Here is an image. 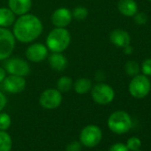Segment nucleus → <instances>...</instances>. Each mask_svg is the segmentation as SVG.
<instances>
[{
  "mask_svg": "<svg viewBox=\"0 0 151 151\" xmlns=\"http://www.w3.org/2000/svg\"><path fill=\"white\" fill-rule=\"evenodd\" d=\"M42 29L43 25L37 16L23 14L16 21L14 27V34L19 41L29 43L40 36Z\"/></svg>",
  "mask_w": 151,
  "mask_h": 151,
  "instance_id": "1",
  "label": "nucleus"
},
{
  "mask_svg": "<svg viewBox=\"0 0 151 151\" xmlns=\"http://www.w3.org/2000/svg\"><path fill=\"white\" fill-rule=\"evenodd\" d=\"M70 43V34L63 28H57L52 29L46 39L48 48L52 52H63Z\"/></svg>",
  "mask_w": 151,
  "mask_h": 151,
  "instance_id": "2",
  "label": "nucleus"
},
{
  "mask_svg": "<svg viewBox=\"0 0 151 151\" xmlns=\"http://www.w3.org/2000/svg\"><path fill=\"white\" fill-rule=\"evenodd\" d=\"M108 126L116 134H124L130 131L132 121L130 115L123 110L113 112L108 119Z\"/></svg>",
  "mask_w": 151,
  "mask_h": 151,
  "instance_id": "3",
  "label": "nucleus"
},
{
  "mask_svg": "<svg viewBox=\"0 0 151 151\" xmlns=\"http://www.w3.org/2000/svg\"><path fill=\"white\" fill-rule=\"evenodd\" d=\"M128 90L130 94L135 99H143L148 95L151 90V82L148 77L143 74H138L129 83Z\"/></svg>",
  "mask_w": 151,
  "mask_h": 151,
  "instance_id": "4",
  "label": "nucleus"
},
{
  "mask_svg": "<svg viewBox=\"0 0 151 151\" xmlns=\"http://www.w3.org/2000/svg\"><path fill=\"white\" fill-rule=\"evenodd\" d=\"M80 143L86 147H94L102 139V132L95 124H89L84 127L79 135Z\"/></svg>",
  "mask_w": 151,
  "mask_h": 151,
  "instance_id": "5",
  "label": "nucleus"
},
{
  "mask_svg": "<svg viewBox=\"0 0 151 151\" xmlns=\"http://www.w3.org/2000/svg\"><path fill=\"white\" fill-rule=\"evenodd\" d=\"M92 97L96 103L101 105H107L114 100L115 92L110 86L100 83L93 86L92 90Z\"/></svg>",
  "mask_w": 151,
  "mask_h": 151,
  "instance_id": "6",
  "label": "nucleus"
},
{
  "mask_svg": "<svg viewBox=\"0 0 151 151\" xmlns=\"http://www.w3.org/2000/svg\"><path fill=\"white\" fill-rule=\"evenodd\" d=\"M15 46L14 36L11 31L0 28V60L8 58Z\"/></svg>",
  "mask_w": 151,
  "mask_h": 151,
  "instance_id": "7",
  "label": "nucleus"
},
{
  "mask_svg": "<svg viewBox=\"0 0 151 151\" xmlns=\"http://www.w3.org/2000/svg\"><path fill=\"white\" fill-rule=\"evenodd\" d=\"M62 101V96L60 91L56 89H48L45 91L40 98V105L46 109H54L58 108Z\"/></svg>",
  "mask_w": 151,
  "mask_h": 151,
  "instance_id": "8",
  "label": "nucleus"
},
{
  "mask_svg": "<svg viewBox=\"0 0 151 151\" xmlns=\"http://www.w3.org/2000/svg\"><path fill=\"white\" fill-rule=\"evenodd\" d=\"M6 69L11 75L24 77L29 73V66L27 61L20 58H12L6 62Z\"/></svg>",
  "mask_w": 151,
  "mask_h": 151,
  "instance_id": "9",
  "label": "nucleus"
},
{
  "mask_svg": "<svg viewBox=\"0 0 151 151\" xmlns=\"http://www.w3.org/2000/svg\"><path fill=\"white\" fill-rule=\"evenodd\" d=\"M25 79L20 76L11 75L4 79V88L10 93H19L25 88Z\"/></svg>",
  "mask_w": 151,
  "mask_h": 151,
  "instance_id": "10",
  "label": "nucleus"
},
{
  "mask_svg": "<svg viewBox=\"0 0 151 151\" xmlns=\"http://www.w3.org/2000/svg\"><path fill=\"white\" fill-rule=\"evenodd\" d=\"M47 54L48 52L46 47L40 43L31 45L26 51L27 58L33 62H38L45 60L47 57Z\"/></svg>",
  "mask_w": 151,
  "mask_h": 151,
  "instance_id": "11",
  "label": "nucleus"
},
{
  "mask_svg": "<svg viewBox=\"0 0 151 151\" xmlns=\"http://www.w3.org/2000/svg\"><path fill=\"white\" fill-rule=\"evenodd\" d=\"M72 20V14L67 8H59L52 15V22L57 28L68 26Z\"/></svg>",
  "mask_w": 151,
  "mask_h": 151,
  "instance_id": "12",
  "label": "nucleus"
},
{
  "mask_svg": "<svg viewBox=\"0 0 151 151\" xmlns=\"http://www.w3.org/2000/svg\"><path fill=\"white\" fill-rule=\"evenodd\" d=\"M110 41L117 47L124 48V46L131 44V37L129 33L124 29H114L109 36Z\"/></svg>",
  "mask_w": 151,
  "mask_h": 151,
  "instance_id": "13",
  "label": "nucleus"
},
{
  "mask_svg": "<svg viewBox=\"0 0 151 151\" xmlns=\"http://www.w3.org/2000/svg\"><path fill=\"white\" fill-rule=\"evenodd\" d=\"M118 11L126 17H133L138 12V4L135 0H119Z\"/></svg>",
  "mask_w": 151,
  "mask_h": 151,
  "instance_id": "14",
  "label": "nucleus"
},
{
  "mask_svg": "<svg viewBox=\"0 0 151 151\" xmlns=\"http://www.w3.org/2000/svg\"><path fill=\"white\" fill-rule=\"evenodd\" d=\"M9 7L19 15L26 14L31 8V0H9Z\"/></svg>",
  "mask_w": 151,
  "mask_h": 151,
  "instance_id": "15",
  "label": "nucleus"
},
{
  "mask_svg": "<svg viewBox=\"0 0 151 151\" xmlns=\"http://www.w3.org/2000/svg\"><path fill=\"white\" fill-rule=\"evenodd\" d=\"M49 63L53 69L61 71L67 67L68 60L60 52H53L49 56Z\"/></svg>",
  "mask_w": 151,
  "mask_h": 151,
  "instance_id": "16",
  "label": "nucleus"
},
{
  "mask_svg": "<svg viewBox=\"0 0 151 151\" xmlns=\"http://www.w3.org/2000/svg\"><path fill=\"white\" fill-rule=\"evenodd\" d=\"M15 20L14 13L11 9L0 8V26L8 27L11 26Z\"/></svg>",
  "mask_w": 151,
  "mask_h": 151,
  "instance_id": "17",
  "label": "nucleus"
},
{
  "mask_svg": "<svg viewBox=\"0 0 151 151\" xmlns=\"http://www.w3.org/2000/svg\"><path fill=\"white\" fill-rule=\"evenodd\" d=\"M74 88H75V91L78 93L85 94L87 92H89L90 89L92 88V82L90 79L86 78H79L77 80V82L75 83Z\"/></svg>",
  "mask_w": 151,
  "mask_h": 151,
  "instance_id": "18",
  "label": "nucleus"
},
{
  "mask_svg": "<svg viewBox=\"0 0 151 151\" xmlns=\"http://www.w3.org/2000/svg\"><path fill=\"white\" fill-rule=\"evenodd\" d=\"M13 140L8 132L0 131V151H11Z\"/></svg>",
  "mask_w": 151,
  "mask_h": 151,
  "instance_id": "19",
  "label": "nucleus"
},
{
  "mask_svg": "<svg viewBox=\"0 0 151 151\" xmlns=\"http://www.w3.org/2000/svg\"><path fill=\"white\" fill-rule=\"evenodd\" d=\"M124 70H125V73L128 76H130V77L132 78V77H135V76H137L138 74H139L140 66L135 60H128L125 63Z\"/></svg>",
  "mask_w": 151,
  "mask_h": 151,
  "instance_id": "20",
  "label": "nucleus"
},
{
  "mask_svg": "<svg viewBox=\"0 0 151 151\" xmlns=\"http://www.w3.org/2000/svg\"><path fill=\"white\" fill-rule=\"evenodd\" d=\"M72 86V79L69 77H62L57 82L58 90L60 92H68Z\"/></svg>",
  "mask_w": 151,
  "mask_h": 151,
  "instance_id": "21",
  "label": "nucleus"
},
{
  "mask_svg": "<svg viewBox=\"0 0 151 151\" xmlns=\"http://www.w3.org/2000/svg\"><path fill=\"white\" fill-rule=\"evenodd\" d=\"M12 124L11 117L6 113L0 112V131H6L10 128Z\"/></svg>",
  "mask_w": 151,
  "mask_h": 151,
  "instance_id": "22",
  "label": "nucleus"
},
{
  "mask_svg": "<svg viewBox=\"0 0 151 151\" xmlns=\"http://www.w3.org/2000/svg\"><path fill=\"white\" fill-rule=\"evenodd\" d=\"M141 146V140L138 137H131L128 139L126 142V147H128L129 151H135L139 149Z\"/></svg>",
  "mask_w": 151,
  "mask_h": 151,
  "instance_id": "23",
  "label": "nucleus"
},
{
  "mask_svg": "<svg viewBox=\"0 0 151 151\" xmlns=\"http://www.w3.org/2000/svg\"><path fill=\"white\" fill-rule=\"evenodd\" d=\"M87 15H88V11L86 7L83 6L76 7L73 11V16L77 20H84L87 17Z\"/></svg>",
  "mask_w": 151,
  "mask_h": 151,
  "instance_id": "24",
  "label": "nucleus"
},
{
  "mask_svg": "<svg viewBox=\"0 0 151 151\" xmlns=\"http://www.w3.org/2000/svg\"><path fill=\"white\" fill-rule=\"evenodd\" d=\"M140 71L147 77H151V58H147L143 60L140 65Z\"/></svg>",
  "mask_w": 151,
  "mask_h": 151,
  "instance_id": "25",
  "label": "nucleus"
},
{
  "mask_svg": "<svg viewBox=\"0 0 151 151\" xmlns=\"http://www.w3.org/2000/svg\"><path fill=\"white\" fill-rule=\"evenodd\" d=\"M133 18H134L135 23L139 26L145 25L147 22V15L143 12H139V13L137 12L136 14L133 16Z\"/></svg>",
  "mask_w": 151,
  "mask_h": 151,
  "instance_id": "26",
  "label": "nucleus"
},
{
  "mask_svg": "<svg viewBox=\"0 0 151 151\" xmlns=\"http://www.w3.org/2000/svg\"><path fill=\"white\" fill-rule=\"evenodd\" d=\"M82 144L79 141H72L66 147V151H81Z\"/></svg>",
  "mask_w": 151,
  "mask_h": 151,
  "instance_id": "27",
  "label": "nucleus"
},
{
  "mask_svg": "<svg viewBox=\"0 0 151 151\" xmlns=\"http://www.w3.org/2000/svg\"><path fill=\"white\" fill-rule=\"evenodd\" d=\"M109 151H129V149L124 143H116L109 147Z\"/></svg>",
  "mask_w": 151,
  "mask_h": 151,
  "instance_id": "28",
  "label": "nucleus"
},
{
  "mask_svg": "<svg viewBox=\"0 0 151 151\" xmlns=\"http://www.w3.org/2000/svg\"><path fill=\"white\" fill-rule=\"evenodd\" d=\"M6 105V98L1 92H0V112L4 109Z\"/></svg>",
  "mask_w": 151,
  "mask_h": 151,
  "instance_id": "29",
  "label": "nucleus"
},
{
  "mask_svg": "<svg viewBox=\"0 0 151 151\" xmlns=\"http://www.w3.org/2000/svg\"><path fill=\"white\" fill-rule=\"evenodd\" d=\"M123 49H124V53L126 54V55H131L133 52V47L131 45H128L124 46Z\"/></svg>",
  "mask_w": 151,
  "mask_h": 151,
  "instance_id": "30",
  "label": "nucleus"
},
{
  "mask_svg": "<svg viewBox=\"0 0 151 151\" xmlns=\"http://www.w3.org/2000/svg\"><path fill=\"white\" fill-rule=\"evenodd\" d=\"M6 78V70L2 68H0V82L4 81Z\"/></svg>",
  "mask_w": 151,
  "mask_h": 151,
  "instance_id": "31",
  "label": "nucleus"
},
{
  "mask_svg": "<svg viewBox=\"0 0 151 151\" xmlns=\"http://www.w3.org/2000/svg\"><path fill=\"white\" fill-rule=\"evenodd\" d=\"M135 151H141L140 149H138V150H135Z\"/></svg>",
  "mask_w": 151,
  "mask_h": 151,
  "instance_id": "32",
  "label": "nucleus"
},
{
  "mask_svg": "<svg viewBox=\"0 0 151 151\" xmlns=\"http://www.w3.org/2000/svg\"><path fill=\"white\" fill-rule=\"evenodd\" d=\"M148 1H149V2H151V0H148Z\"/></svg>",
  "mask_w": 151,
  "mask_h": 151,
  "instance_id": "33",
  "label": "nucleus"
}]
</instances>
